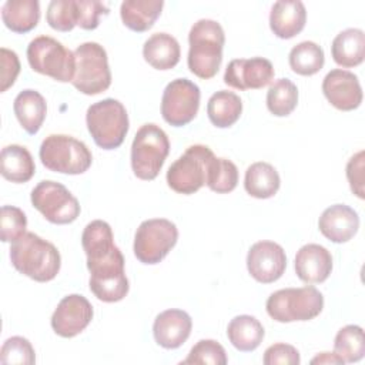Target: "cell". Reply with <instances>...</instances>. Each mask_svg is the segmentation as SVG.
I'll list each match as a JSON object with an SVG mask.
<instances>
[{
	"label": "cell",
	"mask_w": 365,
	"mask_h": 365,
	"mask_svg": "<svg viewBox=\"0 0 365 365\" xmlns=\"http://www.w3.org/2000/svg\"><path fill=\"white\" fill-rule=\"evenodd\" d=\"M101 14H108V7L104 3L96 0H77V26L81 29H97Z\"/></svg>",
	"instance_id": "39"
},
{
	"label": "cell",
	"mask_w": 365,
	"mask_h": 365,
	"mask_svg": "<svg viewBox=\"0 0 365 365\" xmlns=\"http://www.w3.org/2000/svg\"><path fill=\"white\" fill-rule=\"evenodd\" d=\"M46 20L57 31H71L77 26V0L50 1Z\"/></svg>",
	"instance_id": "35"
},
{
	"label": "cell",
	"mask_w": 365,
	"mask_h": 365,
	"mask_svg": "<svg viewBox=\"0 0 365 365\" xmlns=\"http://www.w3.org/2000/svg\"><path fill=\"white\" fill-rule=\"evenodd\" d=\"M188 43L187 64L190 71L202 80L212 78L222 63L225 34L221 24L210 19L195 21L190 30Z\"/></svg>",
	"instance_id": "3"
},
{
	"label": "cell",
	"mask_w": 365,
	"mask_h": 365,
	"mask_svg": "<svg viewBox=\"0 0 365 365\" xmlns=\"http://www.w3.org/2000/svg\"><path fill=\"white\" fill-rule=\"evenodd\" d=\"M281 180L278 171L268 163L258 161L251 164L245 171L244 188L245 191L259 200L271 198L279 190Z\"/></svg>",
	"instance_id": "29"
},
{
	"label": "cell",
	"mask_w": 365,
	"mask_h": 365,
	"mask_svg": "<svg viewBox=\"0 0 365 365\" xmlns=\"http://www.w3.org/2000/svg\"><path fill=\"white\" fill-rule=\"evenodd\" d=\"M0 173L11 182L21 184L31 180L36 164L30 151L19 144L6 145L0 154Z\"/></svg>",
	"instance_id": "24"
},
{
	"label": "cell",
	"mask_w": 365,
	"mask_h": 365,
	"mask_svg": "<svg viewBox=\"0 0 365 365\" xmlns=\"http://www.w3.org/2000/svg\"><path fill=\"white\" fill-rule=\"evenodd\" d=\"M177 240L178 230L170 220H145L138 225L134 235V255L143 264H158L177 244Z\"/></svg>",
	"instance_id": "11"
},
{
	"label": "cell",
	"mask_w": 365,
	"mask_h": 365,
	"mask_svg": "<svg viewBox=\"0 0 365 365\" xmlns=\"http://www.w3.org/2000/svg\"><path fill=\"white\" fill-rule=\"evenodd\" d=\"M76 71L71 84L83 94L96 96L106 91L111 84V71L107 53L96 41L80 44L74 50Z\"/></svg>",
	"instance_id": "9"
},
{
	"label": "cell",
	"mask_w": 365,
	"mask_h": 365,
	"mask_svg": "<svg viewBox=\"0 0 365 365\" xmlns=\"http://www.w3.org/2000/svg\"><path fill=\"white\" fill-rule=\"evenodd\" d=\"M334 61L345 68L359 66L365 58V34L361 29H346L331 44Z\"/></svg>",
	"instance_id": "25"
},
{
	"label": "cell",
	"mask_w": 365,
	"mask_h": 365,
	"mask_svg": "<svg viewBox=\"0 0 365 365\" xmlns=\"http://www.w3.org/2000/svg\"><path fill=\"white\" fill-rule=\"evenodd\" d=\"M38 155L47 170L70 175L86 173L93 163L87 145L67 134L47 135L40 145Z\"/></svg>",
	"instance_id": "5"
},
{
	"label": "cell",
	"mask_w": 365,
	"mask_h": 365,
	"mask_svg": "<svg viewBox=\"0 0 365 365\" xmlns=\"http://www.w3.org/2000/svg\"><path fill=\"white\" fill-rule=\"evenodd\" d=\"M0 58H1V87L0 91L4 93L7 88H10L19 73H20V61L17 54L13 50H9L6 47H1L0 50Z\"/></svg>",
	"instance_id": "42"
},
{
	"label": "cell",
	"mask_w": 365,
	"mask_h": 365,
	"mask_svg": "<svg viewBox=\"0 0 365 365\" xmlns=\"http://www.w3.org/2000/svg\"><path fill=\"white\" fill-rule=\"evenodd\" d=\"M307 21V10L299 0L275 1L269 13V27L279 38H292L302 31Z\"/></svg>",
	"instance_id": "21"
},
{
	"label": "cell",
	"mask_w": 365,
	"mask_h": 365,
	"mask_svg": "<svg viewBox=\"0 0 365 365\" xmlns=\"http://www.w3.org/2000/svg\"><path fill=\"white\" fill-rule=\"evenodd\" d=\"M298 104V88L289 78L275 80L267 93V107L277 117L289 115Z\"/></svg>",
	"instance_id": "32"
},
{
	"label": "cell",
	"mask_w": 365,
	"mask_h": 365,
	"mask_svg": "<svg viewBox=\"0 0 365 365\" xmlns=\"http://www.w3.org/2000/svg\"><path fill=\"white\" fill-rule=\"evenodd\" d=\"M237 182H238V168L232 161L227 158H218V157H214L210 161L205 185L211 191L217 194H227L237 187Z\"/></svg>",
	"instance_id": "34"
},
{
	"label": "cell",
	"mask_w": 365,
	"mask_h": 365,
	"mask_svg": "<svg viewBox=\"0 0 365 365\" xmlns=\"http://www.w3.org/2000/svg\"><path fill=\"white\" fill-rule=\"evenodd\" d=\"M0 362L3 365H33L36 362L34 348L29 339L11 336L1 345Z\"/></svg>",
	"instance_id": "36"
},
{
	"label": "cell",
	"mask_w": 365,
	"mask_h": 365,
	"mask_svg": "<svg viewBox=\"0 0 365 365\" xmlns=\"http://www.w3.org/2000/svg\"><path fill=\"white\" fill-rule=\"evenodd\" d=\"M274 78L272 63L264 57L231 60L224 73V83L237 90H258Z\"/></svg>",
	"instance_id": "16"
},
{
	"label": "cell",
	"mask_w": 365,
	"mask_h": 365,
	"mask_svg": "<svg viewBox=\"0 0 365 365\" xmlns=\"http://www.w3.org/2000/svg\"><path fill=\"white\" fill-rule=\"evenodd\" d=\"M321 234L335 244L349 241L359 228L358 212L345 204H334L324 210L318 220Z\"/></svg>",
	"instance_id": "19"
},
{
	"label": "cell",
	"mask_w": 365,
	"mask_h": 365,
	"mask_svg": "<svg viewBox=\"0 0 365 365\" xmlns=\"http://www.w3.org/2000/svg\"><path fill=\"white\" fill-rule=\"evenodd\" d=\"M26 214L13 205H3L0 214V237L3 242H14L26 234Z\"/></svg>",
	"instance_id": "37"
},
{
	"label": "cell",
	"mask_w": 365,
	"mask_h": 365,
	"mask_svg": "<svg viewBox=\"0 0 365 365\" xmlns=\"http://www.w3.org/2000/svg\"><path fill=\"white\" fill-rule=\"evenodd\" d=\"M265 335L262 324L252 315H237L227 327V336L234 348L251 352L259 346Z\"/></svg>",
	"instance_id": "28"
},
{
	"label": "cell",
	"mask_w": 365,
	"mask_h": 365,
	"mask_svg": "<svg viewBox=\"0 0 365 365\" xmlns=\"http://www.w3.org/2000/svg\"><path fill=\"white\" fill-rule=\"evenodd\" d=\"M334 352L344 362H358L365 355L364 329L359 325H346L338 331L334 341Z\"/></svg>",
	"instance_id": "33"
},
{
	"label": "cell",
	"mask_w": 365,
	"mask_h": 365,
	"mask_svg": "<svg viewBox=\"0 0 365 365\" xmlns=\"http://www.w3.org/2000/svg\"><path fill=\"white\" fill-rule=\"evenodd\" d=\"M13 110L20 125L33 135L43 125L47 113V104L38 91L27 88L16 96Z\"/></svg>",
	"instance_id": "23"
},
{
	"label": "cell",
	"mask_w": 365,
	"mask_h": 365,
	"mask_svg": "<svg viewBox=\"0 0 365 365\" xmlns=\"http://www.w3.org/2000/svg\"><path fill=\"white\" fill-rule=\"evenodd\" d=\"M262 362L265 365H298L301 359L295 346L278 342L265 349Z\"/></svg>",
	"instance_id": "40"
},
{
	"label": "cell",
	"mask_w": 365,
	"mask_h": 365,
	"mask_svg": "<svg viewBox=\"0 0 365 365\" xmlns=\"http://www.w3.org/2000/svg\"><path fill=\"white\" fill-rule=\"evenodd\" d=\"M214 157V153L207 145H190L185 153L170 165L167 171L168 187L178 194H194L205 185L208 165Z\"/></svg>",
	"instance_id": "10"
},
{
	"label": "cell",
	"mask_w": 365,
	"mask_h": 365,
	"mask_svg": "<svg viewBox=\"0 0 365 365\" xmlns=\"http://www.w3.org/2000/svg\"><path fill=\"white\" fill-rule=\"evenodd\" d=\"M170 153V140L157 124H144L138 128L131 144V168L137 178L154 180Z\"/></svg>",
	"instance_id": "6"
},
{
	"label": "cell",
	"mask_w": 365,
	"mask_h": 365,
	"mask_svg": "<svg viewBox=\"0 0 365 365\" xmlns=\"http://www.w3.org/2000/svg\"><path fill=\"white\" fill-rule=\"evenodd\" d=\"M33 207L53 224H70L80 215L78 200L60 182L44 180L31 191Z\"/></svg>",
	"instance_id": "12"
},
{
	"label": "cell",
	"mask_w": 365,
	"mask_h": 365,
	"mask_svg": "<svg viewBox=\"0 0 365 365\" xmlns=\"http://www.w3.org/2000/svg\"><path fill=\"white\" fill-rule=\"evenodd\" d=\"M311 364H344L335 352H321L311 359Z\"/></svg>",
	"instance_id": "43"
},
{
	"label": "cell",
	"mask_w": 365,
	"mask_h": 365,
	"mask_svg": "<svg viewBox=\"0 0 365 365\" xmlns=\"http://www.w3.org/2000/svg\"><path fill=\"white\" fill-rule=\"evenodd\" d=\"M242 113V101L240 96L228 90L214 93L207 103V114L212 125L227 128L234 125Z\"/></svg>",
	"instance_id": "30"
},
{
	"label": "cell",
	"mask_w": 365,
	"mask_h": 365,
	"mask_svg": "<svg viewBox=\"0 0 365 365\" xmlns=\"http://www.w3.org/2000/svg\"><path fill=\"white\" fill-rule=\"evenodd\" d=\"M200 87L188 78L170 81L161 98V115L173 127L187 125L200 108Z\"/></svg>",
	"instance_id": "13"
},
{
	"label": "cell",
	"mask_w": 365,
	"mask_h": 365,
	"mask_svg": "<svg viewBox=\"0 0 365 365\" xmlns=\"http://www.w3.org/2000/svg\"><path fill=\"white\" fill-rule=\"evenodd\" d=\"M1 19L9 30L29 33L40 20V4L37 0H7L1 7Z\"/></svg>",
	"instance_id": "27"
},
{
	"label": "cell",
	"mask_w": 365,
	"mask_h": 365,
	"mask_svg": "<svg viewBox=\"0 0 365 365\" xmlns=\"http://www.w3.org/2000/svg\"><path fill=\"white\" fill-rule=\"evenodd\" d=\"M143 57L155 70L174 68L181 57L180 44L168 33H154L143 46Z\"/></svg>",
	"instance_id": "22"
},
{
	"label": "cell",
	"mask_w": 365,
	"mask_h": 365,
	"mask_svg": "<svg viewBox=\"0 0 365 365\" xmlns=\"http://www.w3.org/2000/svg\"><path fill=\"white\" fill-rule=\"evenodd\" d=\"M10 261L20 274L37 282L54 279L61 267L58 250L34 232H26L11 242Z\"/></svg>",
	"instance_id": "2"
},
{
	"label": "cell",
	"mask_w": 365,
	"mask_h": 365,
	"mask_svg": "<svg viewBox=\"0 0 365 365\" xmlns=\"http://www.w3.org/2000/svg\"><path fill=\"white\" fill-rule=\"evenodd\" d=\"M289 67L299 76L317 74L325 63L324 50L314 41H301L294 46L288 56Z\"/></svg>",
	"instance_id": "31"
},
{
	"label": "cell",
	"mask_w": 365,
	"mask_h": 365,
	"mask_svg": "<svg viewBox=\"0 0 365 365\" xmlns=\"http://www.w3.org/2000/svg\"><path fill=\"white\" fill-rule=\"evenodd\" d=\"M325 98L341 111H352L362 103V88L356 74L348 70H331L322 81Z\"/></svg>",
	"instance_id": "17"
},
{
	"label": "cell",
	"mask_w": 365,
	"mask_h": 365,
	"mask_svg": "<svg viewBox=\"0 0 365 365\" xmlns=\"http://www.w3.org/2000/svg\"><path fill=\"white\" fill-rule=\"evenodd\" d=\"M364 151H358L356 154H354L348 163H346V178L351 187V191L358 197V198H364Z\"/></svg>",
	"instance_id": "41"
},
{
	"label": "cell",
	"mask_w": 365,
	"mask_h": 365,
	"mask_svg": "<svg viewBox=\"0 0 365 365\" xmlns=\"http://www.w3.org/2000/svg\"><path fill=\"white\" fill-rule=\"evenodd\" d=\"M163 7V0H125L120 6V16L125 27L143 33L154 26Z\"/></svg>",
	"instance_id": "26"
},
{
	"label": "cell",
	"mask_w": 365,
	"mask_h": 365,
	"mask_svg": "<svg viewBox=\"0 0 365 365\" xmlns=\"http://www.w3.org/2000/svg\"><path fill=\"white\" fill-rule=\"evenodd\" d=\"M247 268L255 281L261 284L275 282L287 268L285 251L274 241H258L248 250Z\"/></svg>",
	"instance_id": "14"
},
{
	"label": "cell",
	"mask_w": 365,
	"mask_h": 365,
	"mask_svg": "<svg viewBox=\"0 0 365 365\" xmlns=\"http://www.w3.org/2000/svg\"><path fill=\"white\" fill-rule=\"evenodd\" d=\"M191 328L192 319L185 311L167 309L155 317L153 335L160 346L165 349H175L188 339Z\"/></svg>",
	"instance_id": "18"
},
{
	"label": "cell",
	"mask_w": 365,
	"mask_h": 365,
	"mask_svg": "<svg viewBox=\"0 0 365 365\" xmlns=\"http://www.w3.org/2000/svg\"><path fill=\"white\" fill-rule=\"evenodd\" d=\"M86 123L94 143L103 150L118 148L128 133V114L123 103L104 98L87 108Z\"/></svg>",
	"instance_id": "4"
},
{
	"label": "cell",
	"mask_w": 365,
	"mask_h": 365,
	"mask_svg": "<svg viewBox=\"0 0 365 365\" xmlns=\"http://www.w3.org/2000/svg\"><path fill=\"white\" fill-rule=\"evenodd\" d=\"M268 315L277 322L309 321L324 308L322 294L311 285L302 288H284L272 292L265 304Z\"/></svg>",
	"instance_id": "7"
},
{
	"label": "cell",
	"mask_w": 365,
	"mask_h": 365,
	"mask_svg": "<svg viewBox=\"0 0 365 365\" xmlns=\"http://www.w3.org/2000/svg\"><path fill=\"white\" fill-rule=\"evenodd\" d=\"M227 354L222 345L214 339H201L190 351L188 356L181 364H210L225 365Z\"/></svg>",
	"instance_id": "38"
},
{
	"label": "cell",
	"mask_w": 365,
	"mask_h": 365,
	"mask_svg": "<svg viewBox=\"0 0 365 365\" xmlns=\"http://www.w3.org/2000/svg\"><path fill=\"white\" fill-rule=\"evenodd\" d=\"M94 315L90 301L80 294L64 297L51 315L53 331L63 338H73L83 332Z\"/></svg>",
	"instance_id": "15"
},
{
	"label": "cell",
	"mask_w": 365,
	"mask_h": 365,
	"mask_svg": "<svg viewBox=\"0 0 365 365\" xmlns=\"http://www.w3.org/2000/svg\"><path fill=\"white\" fill-rule=\"evenodd\" d=\"M81 245L87 255L90 291L103 302L121 301L130 285L124 271L125 261L114 244L110 224L103 220L88 222L81 235Z\"/></svg>",
	"instance_id": "1"
},
{
	"label": "cell",
	"mask_w": 365,
	"mask_h": 365,
	"mask_svg": "<svg viewBox=\"0 0 365 365\" xmlns=\"http://www.w3.org/2000/svg\"><path fill=\"white\" fill-rule=\"evenodd\" d=\"M30 67L60 83L73 81L76 71L74 53L50 36H38L27 46Z\"/></svg>",
	"instance_id": "8"
},
{
	"label": "cell",
	"mask_w": 365,
	"mask_h": 365,
	"mask_svg": "<svg viewBox=\"0 0 365 365\" xmlns=\"http://www.w3.org/2000/svg\"><path fill=\"white\" fill-rule=\"evenodd\" d=\"M332 271V255L319 244H307L295 255L297 277L307 284L324 282Z\"/></svg>",
	"instance_id": "20"
}]
</instances>
